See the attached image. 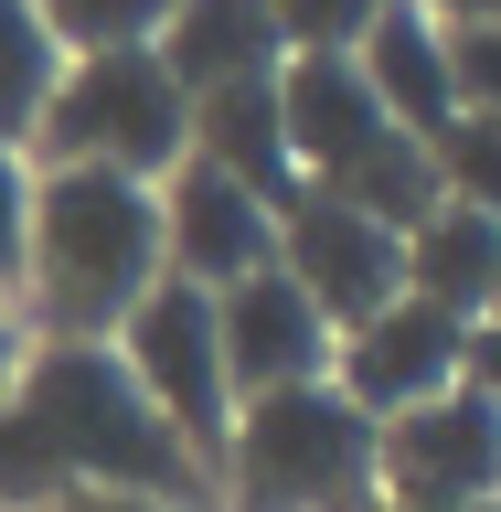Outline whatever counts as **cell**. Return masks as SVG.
Wrapping results in <instances>:
<instances>
[{"label":"cell","mask_w":501,"mask_h":512,"mask_svg":"<svg viewBox=\"0 0 501 512\" xmlns=\"http://www.w3.org/2000/svg\"><path fill=\"white\" fill-rule=\"evenodd\" d=\"M75 491L203 502L214 480L150 416V395L107 342H22V374L0 395V512H54Z\"/></svg>","instance_id":"1"},{"label":"cell","mask_w":501,"mask_h":512,"mask_svg":"<svg viewBox=\"0 0 501 512\" xmlns=\"http://www.w3.org/2000/svg\"><path fill=\"white\" fill-rule=\"evenodd\" d=\"M150 288H160V182L32 160V235H22L32 342H118V320Z\"/></svg>","instance_id":"2"},{"label":"cell","mask_w":501,"mask_h":512,"mask_svg":"<svg viewBox=\"0 0 501 512\" xmlns=\"http://www.w3.org/2000/svg\"><path fill=\"white\" fill-rule=\"evenodd\" d=\"M214 491L235 512H384L374 502V416L342 384L256 395V406H235Z\"/></svg>","instance_id":"3"},{"label":"cell","mask_w":501,"mask_h":512,"mask_svg":"<svg viewBox=\"0 0 501 512\" xmlns=\"http://www.w3.org/2000/svg\"><path fill=\"white\" fill-rule=\"evenodd\" d=\"M32 160L43 171H118V182H160L192 160V96L171 86L160 54H75L32 118Z\"/></svg>","instance_id":"4"},{"label":"cell","mask_w":501,"mask_h":512,"mask_svg":"<svg viewBox=\"0 0 501 512\" xmlns=\"http://www.w3.org/2000/svg\"><path fill=\"white\" fill-rule=\"evenodd\" d=\"M128 363V384L150 395V416L171 427V438L203 459V480H214L224 438H235V384H224V342H214V299L182 278H160L139 310L118 320V342H107Z\"/></svg>","instance_id":"5"},{"label":"cell","mask_w":501,"mask_h":512,"mask_svg":"<svg viewBox=\"0 0 501 512\" xmlns=\"http://www.w3.org/2000/svg\"><path fill=\"white\" fill-rule=\"evenodd\" d=\"M374 502L384 512H480L501 502V406L448 384L374 427Z\"/></svg>","instance_id":"6"},{"label":"cell","mask_w":501,"mask_h":512,"mask_svg":"<svg viewBox=\"0 0 501 512\" xmlns=\"http://www.w3.org/2000/svg\"><path fill=\"white\" fill-rule=\"evenodd\" d=\"M278 278L331 320V342H342L352 320H374L384 299H406V235L374 224L363 203L342 192H299L278 214Z\"/></svg>","instance_id":"7"},{"label":"cell","mask_w":501,"mask_h":512,"mask_svg":"<svg viewBox=\"0 0 501 512\" xmlns=\"http://www.w3.org/2000/svg\"><path fill=\"white\" fill-rule=\"evenodd\" d=\"M278 128H288V160H299V192H352L374 160L406 150V128L374 107L352 54H288L278 64Z\"/></svg>","instance_id":"8"},{"label":"cell","mask_w":501,"mask_h":512,"mask_svg":"<svg viewBox=\"0 0 501 512\" xmlns=\"http://www.w3.org/2000/svg\"><path fill=\"white\" fill-rule=\"evenodd\" d=\"M278 256V214L256 203L246 182H224L214 160H182V171H160V278L182 288H235L256 278Z\"/></svg>","instance_id":"9"},{"label":"cell","mask_w":501,"mask_h":512,"mask_svg":"<svg viewBox=\"0 0 501 512\" xmlns=\"http://www.w3.org/2000/svg\"><path fill=\"white\" fill-rule=\"evenodd\" d=\"M214 342H224V384H235V406L288 395V384H331V320L278 278V256H267L256 278L214 288Z\"/></svg>","instance_id":"10"},{"label":"cell","mask_w":501,"mask_h":512,"mask_svg":"<svg viewBox=\"0 0 501 512\" xmlns=\"http://www.w3.org/2000/svg\"><path fill=\"white\" fill-rule=\"evenodd\" d=\"M459 342H470V320L427 310V299H384L374 320H352L331 342V384L384 427V416H406V406H427V395L459 384Z\"/></svg>","instance_id":"11"},{"label":"cell","mask_w":501,"mask_h":512,"mask_svg":"<svg viewBox=\"0 0 501 512\" xmlns=\"http://www.w3.org/2000/svg\"><path fill=\"white\" fill-rule=\"evenodd\" d=\"M352 64H363L374 107L406 128L416 150H438V139H448V118H459V86H448V22L427 11V0H384L374 32L352 43Z\"/></svg>","instance_id":"12"},{"label":"cell","mask_w":501,"mask_h":512,"mask_svg":"<svg viewBox=\"0 0 501 512\" xmlns=\"http://www.w3.org/2000/svg\"><path fill=\"white\" fill-rule=\"evenodd\" d=\"M192 160H214L224 182H246L267 214H288L299 203V160H288V128H278V75L192 96Z\"/></svg>","instance_id":"13"},{"label":"cell","mask_w":501,"mask_h":512,"mask_svg":"<svg viewBox=\"0 0 501 512\" xmlns=\"http://www.w3.org/2000/svg\"><path fill=\"white\" fill-rule=\"evenodd\" d=\"M171 64V86L182 96H214V86H256V75H278V32H267V0H171V22L150 43Z\"/></svg>","instance_id":"14"},{"label":"cell","mask_w":501,"mask_h":512,"mask_svg":"<svg viewBox=\"0 0 501 512\" xmlns=\"http://www.w3.org/2000/svg\"><path fill=\"white\" fill-rule=\"evenodd\" d=\"M491 278H501V224L438 192L406 224V299H427L448 320H491Z\"/></svg>","instance_id":"15"},{"label":"cell","mask_w":501,"mask_h":512,"mask_svg":"<svg viewBox=\"0 0 501 512\" xmlns=\"http://www.w3.org/2000/svg\"><path fill=\"white\" fill-rule=\"evenodd\" d=\"M54 75H64V54H54V32H43V11L32 0H0V150L32 160V118H43Z\"/></svg>","instance_id":"16"},{"label":"cell","mask_w":501,"mask_h":512,"mask_svg":"<svg viewBox=\"0 0 501 512\" xmlns=\"http://www.w3.org/2000/svg\"><path fill=\"white\" fill-rule=\"evenodd\" d=\"M43 32H54V54H150L160 22H171V0H32Z\"/></svg>","instance_id":"17"},{"label":"cell","mask_w":501,"mask_h":512,"mask_svg":"<svg viewBox=\"0 0 501 512\" xmlns=\"http://www.w3.org/2000/svg\"><path fill=\"white\" fill-rule=\"evenodd\" d=\"M427 160H438V192H448V203H470V214L501 224V118H448V139Z\"/></svg>","instance_id":"18"},{"label":"cell","mask_w":501,"mask_h":512,"mask_svg":"<svg viewBox=\"0 0 501 512\" xmlns=\"http://www.w3.org/2000/svg\"><path fill=\"white\" fill-rule=\"evenodd\" d=\"M374 11L384 0H267V32H278V54H352Z\"/></svg>","instance_id":"19"},{"label":"cell","mask_w":501,"mask_h":512,"mask_svg":"<svg viewBox=\"0 0 501 512\" xmlns=\"http://www.w3.org/2000/svg\"><path fill=\"white\" fill-rule=\"evenodd\" d=\"M448 86H459V118H501V22L448 32Z\"/></svg>","instance_id":"20"},{"label":"cell","mask_w":501,"mask_h":512,"mask_svg":"<svg viewBox=\"0 0 501 512\" xmlns=\"http://www.w3.org/2000/svg\"><path fill=\"white\" fill-rule=\"evenodd\" d=\"M22 235H32V160L0 150V299H22Z\"/></svg>","instance_id":"21"},{"label":"cell","mask_w":501,"mask_h":512,"mask_svg":"<svg viewBox=\"0 0 501 512\" xmlns=\"http://www.w3.org/2000/svg\"><path fill=\"white\" fill-rule=\"evenodd\" d=\"M459 384L501 406V320H470V342H459Z\"/></svg>","instance_id":"22"},{"label":"cell","mask_w":501,"mask_h":512,"mask_svg":"<svg viewBox=\"0 0 501 512\" xmlns=\"http://www.w3.org/2000/svg\"><path fill=\"white\" fill-rule=\"evenodd\" d=\"M54 512H203V502H150V491H75Z\"/></svg>","instance_id":"23"},{"label":"cell","mask_w":501,"mask_h":512,"mask_svg":"<svg viewBox=\"0 0 501 512\" xmlns=\"http://www.w3.org/2000/svg\"><path fill=\"white\" fill-rule=\"evenodd\" d=\"M22 342H32V331H22V310L0 299V395H11V374H22Z\"/></svg>","instance_id":"24"},{"label":"cell","mask_w":501,"mask_h":512,"mask_svg":"<svg viewBox=\"0 0 501 512\" xmlns=\"http://www.w3.org/2000/svg\"><path fill=\"white\" fill-rule=\"evenodd\" d=\"M427 11H438L448 32H459V22H501V0H427Z\"/></svg>","instance_id":"25"},{"label":"cell","mask_w":501,"mask_h":512,"mask_svg":"<svg viewBox=\"0 0 501 512\" xmlns=\"http://www.w3.org/2000/svg\"><path fill=\"white\" fill-rule=\"evenodd\" d=\"M491 320H501V278H491Z\"/></svg>","instance_id":"26"},{"label":"cell","mask_w":501,"mask_h":512,"mask_svg":"<svg viewBox=\"0 0 501 512\" xmlns=\"http://www.w3.org/2000/svg\"><path fill=\"white\" fill-rule=\"evenodd\" d=\"M480 512H501V502H480Z\"/></svg>","instance_id":"27"}]
</instances>
